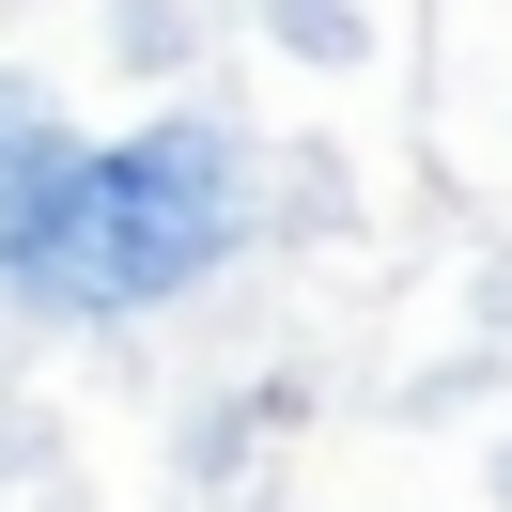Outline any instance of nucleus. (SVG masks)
Segmentation results:
<instances>
[{"label":"nucleus","instance_id":"obj_1","mask_svg":"<svg viewBox=\"0 0 512 512\" xmlns=\"http://www.w3.org/2000/svg\"><path fill=\"white\" fill-rule=\"evenodd\" d=\"M218 249H233L218 125H125L94 156H16V202H0V280L32 311H140V295H187Z\"/></svg>","mask_w":512,"mask_h":512},{"label":"nucleus","instance_id":"obj_2","mask_svg":"<svg viewBox=\"0 0 512 512\" xmlns=\"http://www.w3.org/2000/svg\"><path fill=\"white\" fill-rule=\"evenodd\" d=\"M0 202H16V125H0Z\"/></svg>","mask_w":512,"mask_h":512}]
</instances>
